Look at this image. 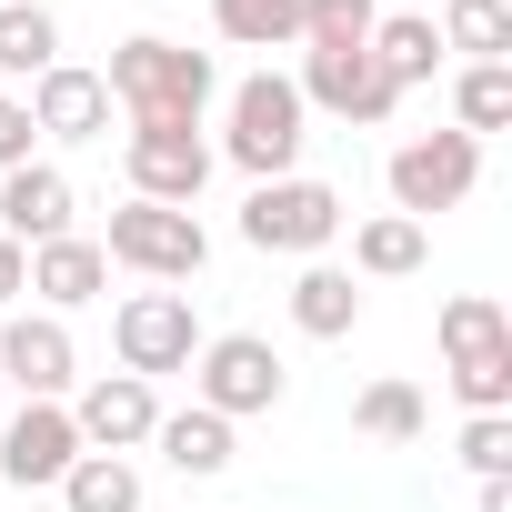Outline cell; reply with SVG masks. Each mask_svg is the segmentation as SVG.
Wrapping results in <instances>:
<instances>
[{
	"instance_id": "6da1fadb",
	"label": "cell",
	"mask_w": 512,
	"mask_h": 512,
	"mask_svg": "<svg viewBox=\"0 0 512 512\" xmlns=\"http://www.w3.org/2000/svg\"><path fill=\"white\" fill-rule=\"evenodd\" d=\"M101 91H111V111H131V121H201L221 81H211V51H181V41H161V31H131V41L111 51Z\"/></svg>"
},
{
	"instance_id": "7a4b0ae2",
	"label": "cell",
	"mask_w": 512,
	"mask_h": 512,
	"mask_svg": "<svg viewBox=\"0 0 512 512\" xmlns=\"http://www.w3.org/2000/svg\"><path fill=\"white\" fill-rule=\"evenodd\" d=\"M302 141H312V111H302L292 71H251V81L231 91V131H221V161H241L251 181H282V171L302 161Z\"/></svg>"
},
{
	"instance_id": "3957f363",
	"label": "cell",
	"mask_w": 512,
	"mask_h": 512,
	"mask_svg": "<svg viewBox=\"0 0 512 512\" xmlns=\"http://www.w3.org/2000/svg\"><path fill=\"white\" fill-rule=\"evenodd\" d=\"M101 262H121V272H141V282H201L211 231H201V211L121 201V211H111V231H101Z\"/></svg>"
},
{
	"instance_id": "277c9868",
	"label": "cell",
	"mask_w": 512,
	"mask_h": 512,
	"mask_svg": "<svg viewBox=\"0 0 512 512\" xmlns=\"http://www.w3.org/2000/svg\"><path fill=\"white\" fill-rule=\"evenodd\" d=\"M282 392H292V372H282V352H272L262 332H211V342L191 352V402L221 412V422L282 412Z\"/></svg>"
},
{
	"instance_id": "5b68a950",
	"label": "cell",
	"mask_w": 512,
	"mask_h": 512,
	"mask_svg": "<svg viewBox=\"0 0 512 512\" xmlns=\"http://www.w3.org/2000/svg\"><path fill=\"white\" fill-rule=\"evenodd\" d=\"M382 181H392V211L432 231V211H462V201H472L482 141H472V131H422V141H402V151L382 161Z\"/></svg>"
},
{
	"instance_id": "8992f818",
	"label": "cell",
	"mask_w": 512,
	"mask_h": 512,
	"mask_svg": "<svg viewBox=\"0 0 512 512\" xmlns=\"http://www.w3.org/2000/svg\"><path fill=\"white\" fill-rule=\"evenodd\" d=\"M241 241L251 251H332L342 241V191L332 181H302V171H282V181H251V201H241Z\"/></svg>"
},
{
	"instance_id": "52a82bcc",
	"label": "cell",
	"mask_w": 512,
	"mask_h": 512,
	"mask_svg": "<svg viewBox=\"0 0 512 512\" xmlns=\"http://www.w3.org/2000/svg\"><path fill=\"white\" fill-rule=\"evenodd\" d=\"M211 332L191 322V292H131L121 312H111V352H121V372L131 382H161V372H191V352H201Z\"/></svg>"
},
{
	"instance_id": "ba28073f",
	"label": "cell",
	"mask_w": 512,
	"mask_h": 512,
	"mask_svg": "<svg viewBox=\"0 0 512 512\" xmlns=\"http://www.w3.org/2000/svg\"><path fill=\"white\" fill-rule=\"evenodd\" d=\"M121 171H131V201H171V211H191L201 181H211V141H201V121H131Z\"/></svg>"
},
{
	"instance_id": "9c48e42d",
	"label": "cell",
	"mask_w": 512,
	"mask_h": 512,
	"mask_svg": "<svg viewBox=\"0 0 512 512\" xmlns=\"http://www.w3.org/2000/svg\"><path fill=\"white\" fill-rule=\"evenodd\" d=\"M292 91H302V111H332V121H352V131H382V121L402 111V91L382 81L372 51H302Z\"/></svg>"
},
{
	"instance_id": "30bf717a",
	"label": "cell",
	"mask_w": 512,
	"mask_h": 512,
	"mask_svg": "<svg viewBox=\"0 0 512 512\" xmlns=\"http://www.w3.org/2000/svg\"><path fill=\"white\" fill-rule=\"evenodd\" d=\"M71 382H81V352H71V322L61 312H11V322H0V392L71 402Z\"/></svg>"
},
{
	"instance_id": "8fae6325",
	"label": "cell",
	"mask_w": 512,
	"mask_h": 512,
	"mask_svg": "<svg viewBox=\"0 0 512 512\" xmlns=\"http://www.w3.org/2000/svg\"><path fill=\"white\" fill-rule=\"evenodd\" d=\"M71 432H81V452H121V462H131V452L161 432V392L131 382V372H101V382L71 392Z\"/></svg>"
},
{
	"instance_id": "7c38bea8",
	"label": "cell",
	"mask_w": 512,
	"mask_h": 512,
	"mask_svg": "<svg viewBox=\"0 0 512 512\" xmlns=\"http://www.w3.org/2000/svg\"><path fill=\"white\" fill-rule=\"evenodd\" d=\"M81 462V432H71V402H21L0 422V472L21 492H61V472Z\"/></svg>"
},
{
	"instance_id": "4fadbf2b",
	"label": "cell",
	"mask_w": 512,
	"mask_h": 512,
	"mask_svg": "<svg viewBox=\"0 0 512 512\" xmlns=\"http://www.w3.org/2000/svg\"><path fill=\"white\" fill-rule=\"evenodd\" d=\"M31 131H41V141H111V91H101V71L51 61V71L31 81Z\"/></svg>"
},
{
	"instance_id": "5bb4252c",
	"label": "cell",
	"mask_w": 512,
	"mask_h": 512,
	"mask_svg": "<svg viewBox=\"0 0 512 512\" xmlns=\"http://www.w3.org/2000/svg\"><path fill=\"white\" fill-rule=\"evenodd\" d=\"M0 231H11L21 251L61 241V231H71V171H51V161H21V171H0Z\"/></svg>"
},
{
	"instance_id": "9a60e30c",
	"label": "cell",
	"mask_w": 512,
	"mask_h": 512,
	"mask_svg": "<svg viewBox=\"0 0 512 512\" xmlns=\"http://www.w3.org/2000/svg\"><path fill=\"white\" fill-rule=\"evenodd\" d=\"M31 292H41L51 312H81V302H101V292H111V262H101V241H81V231L41 241V251H31Z\"/></svg>"
},
{
	"instance_id": "2e32d148",
	"label": "cell",
	"mask_w": 512,
	"mask_h": 512,
	"mask_svg": "<svg viewBox=\"0 0 512 512\" xmlns=\"http://www.w3.org/2000/svg\"><path fill=\"white\" fill-rule=\"evenodd\" d=\"M372 61H382V81L392 91H412V81H432L452 51H442V31H432V11H392V21H372V41H362Z\"/></svg>"
},
{
	"instance_id": "e0dca14e",
	"label": "cell",
	"mask_w": 512,
	"mask_h": 512,
	"mask_svg": "<svg viewBox=\"0 0 512 512\" xmlns=\"http://www.w3.org/2000/svg\"><path fill=\"white\" fill-rule=\"evenodd\" d=\"M442 362H452V372H472V362H512V322H502L492 292L442 302Z\"/></svg>"
},
{
	"instance_id": "ac0fdd59",
	"label": "cell",
	"mask_w": 512,
	"mask_h": 512,
	"mask_svg": "<svg viewBox=\"0 0 512 512\" xmlns=\"http://www.w3.org/2000/svg\"><path fill=\"white\" fill-rule=\"evenodd\" d=\"M422 262H432V231L402 221V211H372V221L352 231V272H362V282H402V272H422Z\"/></svg>"
},
{
	"instance_id": "d6986e66",
	"label": "cell",
	"mask_w": 512,
	"mask_h": 512,
	"mask_svg": "<svg viewBox=\"0 0 512 512\" xmlns=\"http://www.w3.org/2000/svg\"><path fill=\"white\" fill-rule=\"evenodd\" d=\"M151 442H161V462H171V472H191V482L231 472V422H221V412H201V402H191V412H161V432H151Z\"/></svg>"
},
{
	"instance_id": "ffe728a7",
	"label": "cell",
	"mask_w": 512,
	"mask_h": 512,
	"mask_svg": "<svg viewBox=\"0 0 512 512\" xmlns=\"http://www.w3.org/2000/svg\"><path fill=\"white\" fill-rule=\"evenodd\" d=\"M211 31L231 51H302V0H211Z\"/></svg>"
},
{
	"instance_id": "44dd1931",
	"label": "cell",
	"mask_w": 512,
	"mask_h": 512,
	"mask_svg": "<svg viewBox=\"0 0 512 512\" xmlns=\"http://www.w3.org/2000/svg\"><path fill=\"white\" fill-rule=\"evenodd\" d=\"M292 322H302L312 342H342V332L362 322V282H352V272H332V262H312V272L292 282Z\"/></svg>"
},
{
	"instance_id": "7402d4cb",
	"label": "cell",
	"mask_w": 512,
	"mask_h": 512,
	"mask_svg": "<svg viewBox=\"0 0 512 512\" xmlns=\"http://www.w3.org/2000/svg\"><path fill=\"white\" fill-rule=\"evenodd\" d=\"M442 51L462 61H512V0H442Z\"/></svg>"
},
{
	"instance_id": "603a6c76",
	"label": "cell",
	"mask_w": 512,
	"mask_h": 512,
	"mask_svg": "<svg viewBox=\"0 0 512 512\" xmlns=\"http://www.w3.org/2000/svg\"><path fill=\"white\" fill-rule=\"evenodd\" d=\"M61 502H71V512H141V472H131L121 452H81V462L61 472Z\"/></svg>"
},
{
	"instance_id": "cb8c5ba5",
	"label": "cell",
	"mask_w": 512,
	"mask_h": 512,
	"mask_svg": "<svg viewBox=\"0 0 512 512\" xmlns=\"http://www.w3.org/2000/svg\"><path fill=\"white\" fill-rule=\"evenodd\" d=\"M61 61V21L41 11V0H21V11H0V81H41Z\"/></svg>"
},
{
	"instance_id": "d4e9b609",
	"label": "cell",
	"mask_w": 512,
	"mask_h": 512,
	"mask_svg": "<svg viewBox=\"0 0 512 512\" xmlns=\"http://www.w3.org/2000/svg\"><path fill=\"white\" fill-rule=\"evenodd\" d=\"M452 111H462V131H472V141H482V131H512V61H462Z\"/></svg>"
},
{
	"instance_id": "484cf974",
	"label": "cell",
	"mask_w": 512,
	"mask_h": 512,
	"mask_svg": "<svg viewBox=\"0 0 512 512\" xmlns=\"http://www.w3.org/2000/svg\"><path fill=\"white\" fill-rule=\"evenodd\" d=\"M382 0H302V51H362Z\"/></svg>"
},
{
	"instance_id": "4316f807",
	"label": "cell",
	"mask_w": 512,
	"mask_h": 512,
	"mask_svg": "<svg viewBox=\"0 0 512 512\" xmlns=\"http://www.w3.org/2000/svg\"><path fill=\"white\" fill-rule=\"evenodd\" d=\"M352 432H372V442H422V392H412V382H372V392L352 402Z\"/></svg>"
},
{
	"instance_id": "83f0119b",
	"label": "cell",
	"mask_w": 512,
	"mask_h": 512,
	"mask_svg": "<svg viewBox=\"0 0 512 512\" xmlns=\"http://www.w3.org/2000/svg\"><path fill=\"white\" fill-rule=\"evenodd\" d=\"M452 452H462V472H472V482H502V472H512V412H472Z\"/></svg>"
},
{
	"instance_id": "f1b7e54d",
	"label": "cell",
	"mask_w": 512,
	"mask_h": 512,
	"mask_svg": "<svg viewBox=\"0 0 512 512\" xmlns=\"http://www.w3.org/2000/svg\"><path fill=\"white\" fill-rule=\"evenodd\" d=\"M31 141H41V131H31V101H21V91H0V171H21Z\"/></svg>"
},
{
	"instance_id": "f546056e",
	"label": "cell",
	"mask_w": 512,
	"mask_h": 512,
	"mask_svg": "<svg viewBox=\"0 0 512 512\" xmlns=\"http://www.w3.org/2000/svg\"><path fill=\"white\" fill-rule=\"evenodd\" d=\"M21 292H31V251H21V241H11V231H0V312H11V302H21Z\"/></svg>"
},
{
	"instance_id": "4dcf8cb0",
	"label": "cell",
	"mask_w": 512,
	"mask_h": 512,
	"mask_svg": "<svg viewBox=\"0 0 512 512\" xmlns=\"http://www.w3.org/2000/svg\"><path fill=\"white\" fill-rule=\"evenodd\" d=\"M482 512H512V482H482Z\"/></svg>"
},
{
	"instance_id": "1f68e13d",
	"label": "cell",
	"mask_w": 512,
	"mask_h": 512,
	"mask_svg": "<svg viewBox=\"0 0 512 512\" xmlns=\"http://www.w3.org/2000/svg\"><path fill=\"white\" fill-rule=\"evenodd\" d=\"M392 11H432V0H392Z\"/></svg>"
},
{
	"instance_id": "d6a6232c",
	"label": "cell",
	"mask_w": 512,
	"mask_h": 512,
	"mask_svg": "<svg viewBox=\"0 0 512 512\" xmlns=\"http://www.w3.org/2000/svg\"><path fill=\"white\" fill-rule=\"evenodd\" d=\"M0 11H21V0H0Z\"/></svg>"
}]
</instances>
